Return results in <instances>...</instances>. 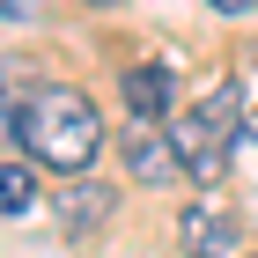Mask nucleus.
I'll list each match as a JSON object with an SVG mask.
<instances>
[{"mask_svg":"<svg viewBox=\"0 0 258 258\" xmlns=\"http://www.w3.org/2000/svg\"><path fill=\"white\" fill-rule=\"evenodd\" d=\"M118 162L133 170V184H148V192H162L170 177H184L177 148H170V125H155V118H125L118 125Z\"/></svg>","mask_w":258,"mask_h":258,"instance_id":"obj_2","label":"nucleus"},{"mask_svg":"<svg viewBox=\"0 0 258 258\" xmlns=\"http://www.w3.org/2000/svg\"><path fill=\"white\" fill-rule=\"evenodd\" d=\"M177 251L184 258H229L236 251V214H229L221 199H192L177 214Z\"/></svg>","mask_w":258,"mask_h":258,"instance_id":"obj_5","label":"nucleus"},{"mask_svg":"<svg viewBox=\"0 0 258 258\" xmlns=\"http://www.w3.org/2000/svg\"><path fill=\"white\" fill-rule=\"evenodd\" d=\"M0 89H8V74H0Z\"/></svg>","mask_w":258,"mask_h":258,"instance_id":"obj_12","label":"nucleus"},{"mask_svg":"<svg viewBox=\"0 0 258 258\" xmlns=\"http://www.w3.org/2000/svg\"><path fill=\"white\" fill-rule=\"evenodd\" d=\"M207 8H214V15H251L258 0H207Z\"/></svg>","mask_w":258,"mask_h":258,"instance_id":"obj_10","label":"nucleus"},{"mask_svg":"<svg viewBox=\"0 0 258 258\" xmlns=\"http://www.w3.org/2000/svg\"><path fill=\"white\" fill-rule=\"evenodd\" d=\"M0 22H37V0H0Z\"/></svg>","mask_w":258,"mask_h":258,"instance_id":"obj_9","label":"nucleus"},{"mask_svg":"<svg viewBox=\"0 0 258 258\" xmlns=\"http://www.w3.org/2000/svg\"><path fill=\"white\" fill-rule=\"evenodd\" d=\"M170 148H177V162H184L192 184H221V177H229V133H221L214 118L177 111V118H170Z\"/></svg>","mask_w":258,"mask_h":258,"instance_id":"obj_4","label":"nucleus"},{"mask_svg":"<svg viewBox=\"0 0 258 258\" xmlns=\"http://www.w3.org/2000/svg\"><path fill=\"white\" fill-rule=\"evenodd\" d=\"M111 214H118V184H103V177H59L52 184V221L74 243L96 236V229H111Z\"/></svg>","mask_w":258,"mask_h":258,"instance_id":"obj_3","label":"nucleus"},{"mask_svg":"<svg viewBox=\"0 0 258 258\" xmlns=\"http://www.w3.org/2000/svg\"><path fill=\"white\" fill-rule=\"evenodd\" d=\"M37 207V170L30 162H0V214H30Z\"/></svg>","mask_w":258,"mask_h":258,"instance_id":"obj_7","label":"nucleus"},{"mask_svg":"<svg viewBox=\"0 0 258 258\" xmlns=\"http://www.w3.org/2000/svg\"><path fill=\"white\" fill-rule=\"evenodd\" d=\"M236 96H243V111L258 118V59H243V74H236Z\"/></svg>","mask_w":258,"mask_h":258,"instance_id":"obj_8","label":"nucleus"},{"mask_svg":"<svg viewBox=\"0 0 258 258\" xmlns=\"http://www.w3.org/2000/svg\"><path fill=\"white\" fill-rule=\"evenodd\" d=\"M15 140L22 155L59 170V177H89V162L103 148V111L81 89H37V96L15 111Z\"/></svg>","mask_w":258,"mask_h":258,"instance_id":"obj_1","label":"nucleus"},{"mask_svg":"<svg viewBox=\"0 0 258 258\" xmlns=\"http://www.w3.org/2000/svg\"><path fill=\"white\" fill-rule=\"evenodd\" d=\"M89 8H111V0H89Z\"/></svg>","mask_w":258,"mask_h":258,"instance_id":"obj_11","label":"nucleus"},{"mask_svg":"<svg viewBox=\"0 0 258 258\" xmlns=\"http://www.w3.org/2000/svg\"><path fill=\"white\" fill-rule=\"evenodd\" d=\"M118 96H125V111L133 118H170V103H177V74H170V59H133L118 74Z\"/></svg>","mask_w":258,"mask_h":258,"instance_id":"obj_6","label":"nucleus"}]
</instances>
